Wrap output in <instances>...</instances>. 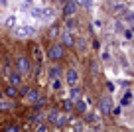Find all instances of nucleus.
<instances>
[{"mask_svg": "<svg viewBox=\"0 0 134 132\" xmlns=\"http://www.w3.org/2000/svg\"><path fill=\"white\" fill-rule=\"evenodd\" d=\"M26 95H28V101H30V103H38V101H40L38 91H28Z\"/></svg>", "mask_w": 134, "mask_h": 132, "instance_id": "nucleus-12", "label": "nucleus"}, {"mask_svg": "<svg viewBox=\"0 0 134 132\" xmlns=\"http://www.w3.org/2000/svg\"><path fill=\"white\" fill-rule=\"evenodd\" d=\"M75 8H77V4L73 2V0H65V6H63V14H65L67 18H71L73 14H75Z\"/></svg>", "mask_w": 134, "mask_h": 132, "instance_id": "nucleus-4", "label": "nucleus"}, {"mask_svg": "<svg viewBox=\"0 0 134 132\" xmlns=\"http://www.w3.org/2000/svg\"><path fill=\"white\" fill-rule=\"evenodd\" d=\"M59 116H61V114H59L57 108H51V111H49V122L51 124H57L59 122Z\"/></svg>", "mask_w": 134, "mask_h": 132, "instance_id": "nucleus-10", "label": "nucleus"}, {"mask_svg": "<svg viewBox=\"0 0 134 132\" xmlns=\"http://www.w3.org/2000/svg\"><path fill=\"white\" fill-rule=\"evenodd\" d=\"M65 81H67V85H77V81H79V75H77V71L75 69H67V73H65Z\"/></svg>", "mask_w": 134, "mask_h": 132, "instance_id": "nucleus-3", "label": "nucleus"}, {"mask_svg": "<svg viewBox=\"0 0 134 132\" xmlns=\"http://www.w3.org/2000/svg\"><path fill=\"white\" fill-rule=\"evenodd\" d=\"M6 75H8V81H10V85L18 87V85L22 83V77H20V73H12L10 69H6Z\"/></svg>", "mask_w": 134, "mask_h": 132, "instance_id": "nucleus-5", "label": "nucleus"}, {"mask_svg": "<svg viewBox=\"0 0 134 132\" xmlns=\"http://www.w3.org/2000/svg\"><path fill=\"white\" fill-rule=\"evenodd\" d=\"M100 112L103 114H110V99L109 97H105V99H100V104H99Z\"/></svg>", "mask_w": 134, "mask_h": 132, "instance_id": "nucleus-6", "label": "nucleus"}, {"mask_svg": "<svg viewBox=\"0 0 134 132\" xmlns=\"http://www.w3.org/2000/svg\"><path fill=\"white\" fill-rule=\"evenodd\" d=\"M73 2H81L83 6H91V0H73Z\"/></svg>", "mask_w": 134, "mask_h": 132, "instance_id": "nucleus-18", "label": "nucleus"}, {"mask_svg": "<svg viewBox=\"0 0 134 132\" xmlns=\"http://www.w3.org/2000/svg\"><path fill=\"white\" fill-rule=\"evenodd\" d=\"M75 103H77V111H79V112H85V111H87V104H85V101H75Z\"/></svg>", "mask_w": 134, "mask_h": 132, "instance_id": "nucleus-15", "label": "nucleus"}, {"mask_svg": "<svg viewBox=\"0 0 134 132\" xmlns=\"http://www.w3.org/2000/svg\"><path fill=\"white\" fill-rule=\"evenodd\" d=\"M8 108H12V101H4L0 97V111H8Z\"/></svg>", "mask_w": 134, "mask_h": 132, "instance_id": "nucleus-14", "label": "nucleus"}, {"mask_svg": "<svg viewBox=\"0 0 134 132\" xmlns=\"http://www.w3.org/2000/svg\"><path fill=\"white\" fill-rule=\"evenodd\" d=\"M73 43H75V40H73V34H71V32H65V34H63V46L73 47Z\"/></svg>", "mask_w": 134, "mask_h": 132, "instance_id": "nucleus-7", "label": "nucleus"}, {"mask_svg": "<svg viewBox=\"0 0 134 132\" xmlns=\"http://www.w3.org/2000/svg\"><path fill=\"white\" fill-rule=\"evenodd\" d=\"M32 50H34V57H36V63H40V65H42L43 53H42V50H40V46H32Z\"/></svg>", "mask_w": 134, "mask_h": 132, "instance_id": "nucleus-9", "label": "nucleus"}, {"mask_svg": "<svg viewBox=\"0 0 134 132\" xmlns=\"http://www.w3.org/2000/svg\"><path fill=\"white\" fill-rule=\"evenodd\" d=\"M4 93H6V97H8V99H14V97H18V89H16L14 85H8Z\"/></svg>", "mask_w": 134, "mask_h": 132, "instance_id": "nucleus-11", "label": "nucleus"}, {"mask_svg": "<svg viewBox=\"0 0 134 132\" xmlns=\"http://www.w3.org/2000/svg\"><path fill=\"white\" fill-rule=\"evenodd\" d=\"M0 97H2V93H0Z\"/></svg>", "mask_w": 134, "mask_h": 132, "instance_id": "nucleus-19", "label": "nucleus"}, {"mask_svg": "<svg viewBox=\"0 0 134 132\" xmlns=\"http://www.w3.org/2000/svg\"><path fill=\"white\" fill-rule=\"evenodd\" d=\"M51 87H53L55 91H59V87H61V83H59V79H51Z\"/></svg>", "mask_w": 134, "mask_h": 132, "instance_id": "nucleus-16", "label": "nucleus"}, {"mask_svg": "<svg viewBox=\"0 0 134 132\" xmlns=\"http://www.w3.org/2000/svg\"><path fill=\"white\" fill-rule=\"evenodd\" d=\"M69 99H71V103L79 101V99H81V91H79V89H73V87H71V95H69Z\"/></svg>", "mask_w": 134, "mask_h": 132, "instance_id": "nucleus-13", "label": "nucleus"}, {"mask_svg": "<svg viewBox=\"0 0 134 132\" xmlns=\"http://www.w3.org/2000/svg\"><path fill=\"white\" fill-rule=\"evenodd\" d=\"M16 67H18V73H20V75H28L30 71H32V67H30V59H28V57H18Z\"/></svg>", "mask_w": 134, "mask_h": 132, "instance_id": "nucleus-2", "label": "nucleus"}, {"mask_svg": "<svg viewBox=\"0 0 134 132\" xmlns=\"http://www.w3.org/2000/svg\"><path fill=\"white\" fill-rule=\"evenodd\" d=\"M47 57H49L51 61L61 59L63 57V46H61V43H53V46H49V50H47Z\"/></svg>", "mask_w": 134, "mask_h": 132, "instance_id": "nucleus-1", "label": "nucleus"}, {"mask_svg": "<svg viewBox=\"0 0 134 132\" xmlns=\"http://www.w3.org/2000/svg\"><path fill=\"white\" fill-rule=\"evenodd\" d=\"M130 99H132V95H130V93H126V97L122 99V104H128V103H130Z\"/></svg>", "mask_w": 134, "mask_h": 132, "instance_id": "nucleus-17", "label": "nucleus"}, {"mask_svg": "<svg viewBox=\"0 0 134 132\" xmlns=\"http://www.w3.org/2000/svg\"><path fill=\"white\" fill-rule=\"evenodd\" d=\"M47 75H49V79H57L59 75H61V67H59V65H53V67H49Z\"/></svg>", "mask_w": 134, "mask_h": 132, "instance_id": "nucleus-8", "label": "nucleus"}]
</instances>
